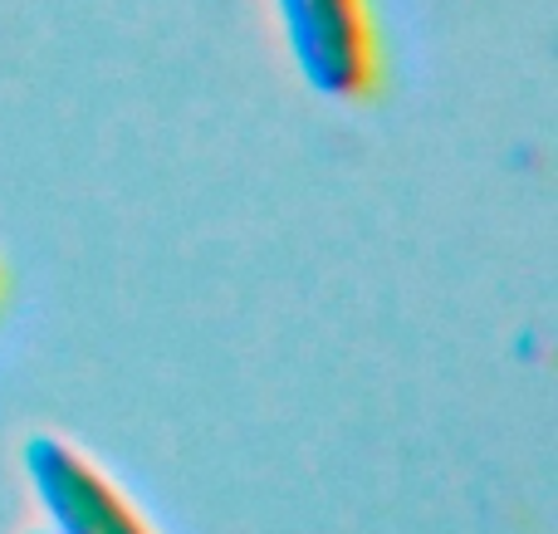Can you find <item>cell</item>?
I'll return each mask as SVG.
<instances>
[{"label": "cell", "mask_w": 558, "mask_h": 534, "mask_svg": "<svg viewBox=\"0 0 558 534\" xmlns=\"http://www.w3.org/2000/svg\"><path fill=\"white\" fill-rule=\"evenodd\" d=\"M279 39L314 94L353 104L383 78V45L367 0H270Z\"/></svg>", "instance_id": "1"}, {"label": "cell", "mask_w": 558, "mask_h": 534, "mask_svg": "<svg viewBox=\"0 0 558 534\" xmlns=\"http://www.w3.org/2000/svg\"><path fill=\"white\" fill-rule=\"evenodd\" d=\"M39 534H45V530H39Z\"/></svg>", "instance_id": "3"}, {"label": "cell", "mask_w": 558, "mask_h": 534, "mask_svg": "<svg viewBox=\"0 0 558 534\" xmlns=\"http://www.w3.org/2000/svg\"><path fill=\"white\" fill-rule=\"evenodd\" d=\"M45 534H153L143 510L64 437L35 432L20 451Z\"/></svg>", "instance_id": "2"}]
</instances>
